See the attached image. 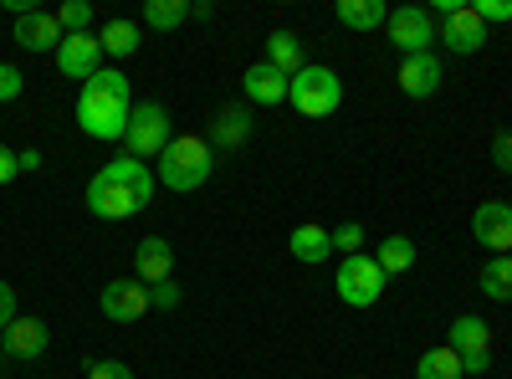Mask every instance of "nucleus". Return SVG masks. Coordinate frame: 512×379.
I'll return each instance as SVG.
<instances>
[{
  "mask_svg": "<svg viewBox=\"0 0 512 379\" xmlns=\"http://www.w3.org/2000/svg\"><path fill=\"white\" fill-rule=\"evenodd\" d=\"M128 113H134V93H128V77L103 67L82 82L77 93V129L88 139H123L128 134Z\"/></svg>",
  "mask_w": 512,
  "mask_h": 379,
  "instance_id": "nucleus-1",
  "label": "nucleus"
},
{
  "mask_svg": "<svg viewBox=\"0 0 512 379\" xmlns=\"http://www.w3.org/2000/svg\"><path fill=\"white\" fill-rule=\"evenodd\" d=\"M210 170H216V149H210V139H200V134H175V139H169V149L159 154L154 180H159L164 190L185 195V190H200V185L210 180Z\"/></svg>",
  "mask_w": 512,
  "mask_h": 379,
  "instance_id": "nucleus-2",
  "label": "nucleus"
},
{
  "mask_svg": "<svg viewBox=\"0 0 512 379\" xmlns=\"http://www.w3.org/2000/svg\"><path fill=\"white\" fill-rule=\"evenodd\" d=\"M287 103L303 118H328V113H338V103H344V82H338L333 67L308 62L303 72L287 82Z\"/></svg>",
  "mask_w": 512,
  "mask_h": 379,
  "instance_id": "nucleus-3",
  "label": "nucleus"
},
{
  "mask_svg": "<svg viewBox=\"0 0 512 379\" xmlns=\"http://www.w3.org/2000/svg\"><path fill=\"white\" fill-rule=\"evenodd\" d=\"M169 139H175V123H169L164 103H134V113H128V134H123L128 154L149 164V159H159L169 149Z\"/></svg>",
  "mask_w": 512,
  "mask_h": 379,
  "instance_id": "nucleus-4",
  "label": "nucleus"
},
{
  "mask_svg": "<svg viewBox=\"0 0 512 379\" xmlns=\"http://www.w3.org/2000/svg\"><path fill=\"white\" fill-rule=\"evenodd\" d=\"M149 200L134 190V185H123V180H113L108 170H98L93 180H88V210L98 221H128V216H139Z\"/></svg>",
  "mask_w": 512,
  "mask_h": 379,
  "instance_id": "nucleus-5",
  "label": "nucleus"
},
{
  "mask_svg": "<svg viewBox=\"0 0 512 379\" xmlns=\"http://www.w3.org/2000/svg\"><path fill=\"white\" fill-rule=\"evenodd\" d=\"M384 282H390V277L379 272V262L359 251V257H344V267H338V282H333V287H338V298H344L349 308H374L379 292H384Z\"/></svg>",
  "mask_w": 512,
  "mask_h": 379,
  "instance_id": "nucleus-6",
  "label": "nucleus"
},
{
  "mask_svg": "<svg viewBox=\"0 0 512 379\" xmlns=\"http://www.w3.org/2000/svg\"><path fill=\"white\" fill-rule=\"evenodd\" d=\"M384 31H390V41L405 57H420V52L436 47V16L425 6H395L390 21H384Z\"/></svg>",
  "mask_w": 512,
  "mask_h": 379,
  "instance_id": "nucleus-7",
  "label": "nucleus"
},
{
  "mask_svg": "<svg viewBox=\"0 0 512 379\" xmlns=\"http://www.w3.org/2000/svg\"><path fill=\"white\" fill-rule=\"evenodd\" d=\"M436 41H446V52H456V57H477L487 47V26H482V16L472 6H461V11H451L436 26Z\"/></svg>",
  "mask_w": 512,
  "mask_h": 379,
  "instance_id": "nucleus-8",
  "label": "nucleus"
},
{
  "mask_svg": "<svg viewBox=\"0 0 512 379\" xmlns=\"http://www.w3.org/2000/svg\"><path fill=\"white\" fill-rule=\"evenodd\" d=\"M57 72L72 77V82H88L93 72H103V47L93 31H77V36H62L57 47Z\"/></svg>",
  "mask_w": 512,
  "mask_h": 379,
  "instance_id": "nucleus-9",
  "label": "nucleus"
},
{
  "mask_svg": "<svg viewBox=\"0 0 512 379\" xmlns=\"http://www.w3.org/2000/svg\"><path fill=\"white\" fill-rule=\"evenodd\" d=\"M472 236L492 251V257H512V205H507V200H487V205H477Z\"/></svg>",
  "mask_w": 512,
  "mask_h": 379,
  "instance_id": "nucleus-10",
  "label": "nucleus"
},
{
  "mask_svg": "<svg viewBox=\"0 0 512 379\" xmlns=\"http://www.w3.org/2000/svg\"><path fill=\"white\" fill-rule=\"evenodd\" d=\"M98 308H103V318H113V323H139V318L149 313V287L134 282V277H118V282L103 287Z\"/></svg>",
  "mask_w": 512,
  "mask_h": 379,
  "instance_id": "nucleus-11",
  "label": "nucleus"
},
{
  "mask_svg": "<svg viewBox=\"0 0 512 379\" xmlns=\"http://www.w3.org/2000/svg\"><path fill=\"white\" fill-rule=\"evenodd\" d=\"M62 26H57V11H31V16H16L11 26V41L21 52H57L62 47Z\"/></svg>",
  "mask_w": 512,
  "mask_h": 379,
  "instance_id": "nucleus-12",
  "label": "nucleus"
},
{
  "mask_svg": "<svg viewBox=\"0 0 512 379\" xmlns=\"http://www.w3.org/2000/svg\"><path fill=\"white\" fill-rule=\"evenodd\" d=\"M446 82V67L436 52H420V57H405L400 62V93L405 98H436Z\"/></svg>",
  "mask_w": 512,
  "mask_h": 379,
  "instance_id": "nucleus-13",
  "label": "nucleus"
},
{
  "mask_svg": "<svg viewBox=\"0 0 512 379\" xmlns=\"http://www.w3.org/2000/svg\"><path fill=\"white\" fill-rule=\"evenodd\" d=\"M47 344H52V328L41 323V318H16L6 333H0V349H6L11 359H21V364L41 359V354H47Z\"/></svg>",
  "mask_w": 512,
  "mask_h": 379,
  "instance_id": "nucleus-14",
  "label": "nucleus"
},
{
  "mask_svg": "<svg viewBox=\"0 0 512 379\" xmlns=\"http://www.w3.org/2000/svg\"><path fill=\"white\" fill-rule=\"evenodd\" d=\"M251 129H256L251 103H226V108H216V118H210V139H216V149H226V154L246 149Z\"/></svg>",
  "mask_w": 512,
  "mask_h": 379,
  "instance_id": "nucleus-15",
  "label": "nucleus"
},
{
  "mask_svg": "<svg viewBox=\"0 0 512 379\" xmlns=\"http://www.w3.org/2000/svg\"><path fill=\"white\" fill-rule=\"evenodd\" d=\"M287 82H292V77H282L272 62H251V67L241 72L246 103H256V108H277V103H287Z\"/></svg>",
  "mask_w": 512,
  "mask_h": 379,
  "instance_id": "nucleus-16",
  "label": "nucleus"
},
{
  "mask_svg": "<svg viewBox=\"0 0 512 379\" xmlns=\"http://www.w3.org/2000/svg\"><path fill=\"white\" fill-rule=\"evenodd\" d=\"M134 272H139L144 287L175 277V246H169L164 236H144V241L134 246Z\"/></svg>",
  "mask_w": 512,
  "mask_h": 379,
  "instance_id": "nucleus-17",
  "label": "nucleus"
},
{
  "mask_svg": "<svg viewBox=\"0 0 512 379\" xmlns=\"http://www.w3.org/2000/svg\"><path fill=\"white\" fill-rule=\"evenodd\" d=\"M287 246H292V257H297V262H308V267H318V262L333 257V236H328V226H313V221L292 226Z\"/></svg>",
  "mask_w": 512,
  "mask_h": 379,
  "instance_id": "nucleus-18",
  "label": "nucleus"
},
{
  "mask_svg": "<svg viewBox=\"0 0 512 379\" xmlns=\"http://www.w3.org/2000/svg\"><path fill=\"white\" fill-rule=\"evenodd\" d=\"M262 62H272L282 77H297L308 67V52H303V41H297V31H272L267 36V57Z\"/></svg>",
  "mask_w": 512,
  "mask_h": 379,
  "instance_id": "nucleus-19",
  "label": "nucleus"
},
{
  "mask_svg": "<svg viewBox=\"0 0 512 379\" xmlns=\"http://www.w3.org/2000/svg\"><path fill=\"white\" fill-rule=\"evenodd\" d=\"M333 16L349 31H379L384 21H390V6H384V0H338Z\"/></svg>",
  "mask_w": 512,
  "mask_h": 379,
  "instance_id": "nucleus-20",
  "label": "nucleus"
},
{
  "mask_svg": "<svg viewBox=\"0 0 512 379\" xmlns=\"http://www.w3.org/2000/svg\"><path fill=\"white\" fill-rule=\"evenodd\" d=\"M446 339H451L456 354H482V349H492V328H487V318H477V313H461V318L446 328Z\"/></svg>",
  "mask_w": 512,
  "mask_h": 379,
  "instance_id": "nucleus-21",
  "label": "nucleus"
},
{
  "mask_svg": "<svg viewBox=\"0 0 512 379\" xmlns=\"http://www.w3.org/2000/svg\"><path fill=\"white\" fill-rule=\"evenodd\" d=\"M98 47H103V57H134V52L144 47V31L128 21V16H113V21L98 31Z\"/></svg>",
  "mask_w": 512,
  "mask_h": 379,
  "instance_id": "nucleus-22",
  "label": "nucleus"
},
{
  "mask_svg": "<svg viewBox=\"0 0 512 379\" xmlns=\"http://www.w3.org/2000/svg\"><path fill=\"white\" fill-rule=\"evenodd\" d=\"M103 170H108L113 180H123V185H134L144 200H154V185H159V180H154V170H149L144 159H134V154H118V159H108V164H103Z\"/></svg>",
  "mask_w": 512,
  "mask_h": 379,
  "instance_id": "nucleus-23",
  "label": "nucleus"
},
{
  "mask_svg": "<svg viewBox=\"0 0 512 379\" xmlns=\"http://www.w3.org/2000/svg\"><path fill=\"white\" fill-rule=\"evenodd\" d=\"M374 262H379V272H384V277H400V272H410V267H415V241H410V236H384Z\"/></svg>",
  "mask_w": 512,
  "mask_h": 379,
  "instance_id": "nucleus-24",
  "label": "nucleus"
},
{
  "mask_svg": "<svg viewBox=\"0 0 512 379\" xmlns=\"http://www.w3.org/2000/svg\"><path fill=\"white\" fill-rule=\"evenodd\" d=\"M415 379H461V354H456L451 344L425 349L420 364H415Z\"/></svg>",
  "mask_w": 512,
  "mask_h": 379,
  "instance_id": "nucleus-25",
  "label": "nucleus"
},
{
  "mask_svg": "<svg viewBox=\"0 0 512 379\" xmlns=\"http://www.w3.org/2000/svg\"><path fill=\"white\" fill-rule=\"evenodd\" d=\"M185 21H190V0H144V26L180 31Z\"/></svg>",
  "mask_w": 512,
  "mask_h": 379,
  "instance_id": "nucleus-26",
  "label": "nucleus"
},
{
  "mask_svg": "<svg viewBox=\"0 0 512 379\" xmlns=\"http://www.w3.org/2000/svg\"><path fill=\"white\" fill-rule=\"evenodd\" d=\"M482 292L492 303H512V257H492L482 267Z\"/></svg>",
  "mask_w": 512,
  "mask_h": 379,
  "instance_id": "nucleus-27",
  "label": "nucleus"
},
{
  "mask_svg": "<svg viewBox=\"0 0 512 379\" xmlns=\"http://www.w3.org/2000/svg\"><path fill=\"white\" fill-rule=\"evenodd\" d=\"M57 26H62L67 36L88 31V26H93V6H88V0H67V6H57Z\"/></svg>",
  "mask_w": 512,
  "mask_h": 379,
  "instance_id": "nucleus-28",
  "label": "nucleus"
},
{
  "mask_svg": "<svg viewBox=\"0 0 512 379\" xmlns=\"http://www.w3.org/2000/svg\"><path fill=\"white\" fill-rule=\"evenodd\" d=\"M180 298H185V292H180V282H175V277H164V282H154V287H149V308H159V313H175V308H180Z\"/></svg>",
  "mask_w": 512,
  "mask_h": 379,
  "instance_id": "nucleus-29",
  "label": "nucleus"
},
{
  "mask_svg": "<svg viewBox=\"0 0 512 379\" xmlns=\"http://www.w3.org/2000/svg\"><path fill=\"white\" fill-rule=\"evenodd\" d=\"M328 236H333V251L359 257V246H364V226H359V221H338V231H328Z\"/></svg>",
  "mask_w": 512,
  "mask_h": 379,
  "instance_id": "nucleus-30",
  "label": "nucleus"
},
{
  "mask_svg": "<svg viewBox=\"0 0 512 379\" xmlns=\"http://www.w3.org/2000/svg\"><path fill=\"white\" fill-rule=\"evenodd\" d=\"M21 93H26V77H21V67L0 62V103H16Z\"/></svg>",
  "mask_w": 512,
  "mask_h": 379,
  "instance_id": "nucleus-31",
  "label": "nucleus"
},
{
  "mask_svg": "<svg viewBox=\"0 0 512 379\" xmlns=\"http://www.w3.org/2000/svg\"><path fill=\"white\" fill-rule=\"evenodd\" d=\"M82 369H88V379H134V369L123 359H88Z\"/></svg>",
  "mask_w": 512,
  "mask_h": 379,
  "instance_id": "nucleus-32",
  "label": "nucleus"
},
{
  "mask_svg": "<svg viewBox=\"0 0 512 379\" xmlns=\"http://www.w3.org/2000/svg\"><path fill=\"white\" fill-rule=\"evenodd\" d=\"M472 11L482 16V26H507L512 21V0H477Z\"/></svg>",
  "mask_w": 512,
  "mask_h": 379,
  "instance_id": "nucleus-33",
  "label": "nucleus"
},
{
  "mask_svg": "<svg viewBox=\"0 0 512 379\" xmlns=\"http://www.w3.org/2000/svg\"><path fill=\"white\" fill-rule=\"evenodd\" d=\"M492 164L502 175H512V129H497L492 134Z\"/></svg>",
  "mask_w": 512,
  "mask_h": 379,
  "instance_id": "nucleus-34",
  "label": "nucleus"
},
{
  "mask_svg": "<svg viewBox=\"0 0 512 379\" xmlns=\"http://www.w3.org/2000/svg\"><path fill=\"white\" fill-rule=\"evenodd\" d=\"M16 318H21V313H16V287H11V282H0V333H6Z\"/></svg>",
  "mask_w": 512,
  "mask_h": 379,
  "instance_id": "nucleus-35",
  "label": "nucleus"
},
{
  "mask_svg": "<svg viewBox=\"0 0 512 379\" xmlns=\"http://www.w3.org/2000/svg\"><path fill=\"white\" fill-rule=\"evenodd\" d=\"M16 175H21V154L11 144H0V185H11Z\"/></svg>",
  "mask_w": 512,
  "mask_h": 379,
  "instance_id": "nucleus-36",
  "label": "nucleus"
},
{
  "mask_svg": "<svg viewBox=\"0 0 512 379\" xmlns=\"http://www.w3.org/2000/svg\"><path fill=\"white\" fill-rule=\"evenodd\" d=\"M492 369V349H482V354H461V374H487Z\"/></svg>",
  "mask_w": 512,
  "mask_h": 379,
  "instance_id": "nucleus-37",
  "label": "nucleus"
},
{
  "mask_svg": "<svg viewBox=\"0 0 512 379\" xmlns=\"http://www.w3.org/2000/svg\"><path fill=\"white\" fill-rule=\"evenodd\" d=\"M41 170V149H21V175H36Z\"/></svg>",
  "mask_w": 512,
  "mask_h": 379,
  "instance_id": "nucleus-38",
  "label": "nucleus"
},
{
  "mask_svg": "<svg viewBox=\"0 0 512 379\" xmlns=\"http://www.w3.org/2000/svg\"><path fill=\"white\" fill-rule=\"evenodd\" d=\"M190 16H195V21H210V16H216V6H210V0H195Z\"/></svg>",
  "mask_w": 512,
  "mask_h": 379,
  "instance_id": "nucleus-39",
  "label": "nucleus"
},
{
  "mask_svg": "<svg viewBox=\"0 0 512 379\" xmlns=\"http://www.w3.org/2000/svg\"><path fill=\"white\" fill-rule=\"evenodd\" d=\"M349 379H364V374H349Z\"/></svg>",
  "mask_w": 512,
  "mask_h": 379,
  "instance_id": "nucleus-40",
  "label": "nucleus"
}]
</instances>
